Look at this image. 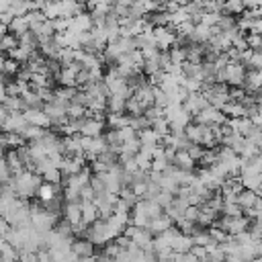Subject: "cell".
Listing matches in <instances>:
<instances>
[{
	"label": "cell",
	"mask_w": 262,
	"mask_h": 262,
	"mask_svg": "<svg viewBox=\"0 0 262 262\" xmlns=\"http://www.w3.org/2000/svg\"><path fill=\"white\" fill-rule=\"evenodd\" d=\"M172 164H174L176 168H180V170H188V172H194V170H196V162L188 156L186 149H178V151L174 154Z\"/></svg>",
	"instance_id": "7c38bea8"
},
{
	"label": "cell",
	"mask_w": 262,
	"mask_h": 262,
	"mask_svg": "<svg viewBox=\"0 0 262 262\" xmlns=\"http://www.w3.org/2000/svg\"><path fill=\"white\" fill-rule=\"evenodd\" d=\"M258 147H260V154H262V141H260V145H258Z\"/></svg>",
	"instance_id": "f35d334b"
},
{
	"label": "cell",
	"mask_w": 262,
	"mask_h": 262,
	"mask_svg": "<svg viewBox=\"0 0 262 262\" xmlns=\"http://www.w3.org/2000/svg\"><path fill=\"white\" fill-rule=\"evenodd\" d=\"M6 98V84H4V78L0 80V102Z\"/></svg>",
	"instance_id": "d590c367"
},
{
	"label": "cell",
	"mask_w": 262,
	"mask_h": 262,
	"mask_svg": "<svg viewBox=\"0 0 262 262\" xmlns=\"http://www.w3.org/2000/svg\"><path fill=\"white\" fill-rule=\"evenodd\" d=\"M260 196L254 192V190H248V188H242L239 192H237V199H235V203L242 207V209H248V207H254L256 205V201H258Z\"/></svg>",
	"instance_id": "44dd1931"
},
{
	"label": "cell",
	"mask_w": 262,
	"mask_h": 262,
	"mask_svg": "<svg viewBox=\"0 0 262 262\" xmlns=\"http://www.w3.org/2000/svg\"><path fill=\"white\" fill-rule=\"evenodd\" d=\"M84 117H86V106L76 104V102H70V104H68V119H70V121L84 119Z\"/></svg>",
	"instance_id": "484cf974"
},
{
	"label": "cell",
	"mask_w": 262,
	"mask_h": 262,
	"mask_svg": "<svg viewBox=\"0 0 262 262\" xmlns=\"http://www.w3.org/2000/svg\"><path fill=\"white\" fill-rule=\"evenodd\" d=\"M80 121V135L84 137H98L104 133V119H96V117H84V119H78Z\"/></svg>",
	"instance_id": "5b68a950"
},
{
	"label": "cell",
	"mask_w": 262,
	"mask_h": 262,
	"mask_svg": "<svg viewBox=\"0 0 262 262\" xmlns=\"http://www.w3.org/2000/svg\"><path fill=\"white\" fill-rule=\"evenodd\" d=\"M4 160H6V164H8L10 176H16V174H20L23 170H27V166H25L23 158L16 154V149H8V151L4 154Z\"/></svg>",
	"instance_id": "8fae6325"
},
{
	"label": "cell",
	"mask_w": 262,
	"mask_h": 262,
	"mask_svg": "<svg viewBox=\"0 0 262 262\" xmlns=\"http://www.w3.org/2000/svg\"><path fill=\"white\" fill-rule=\"evenodd\" d=\"M160 137H164V135H168L170 133V123L166 121V117H160V119H156V121H151V125H149Z\"/></svg>",
	"instance_id": "4316f807"
},
{
	"label": "cell",
	"mask_w": 262,
	"mask_h": 262,
	"mask_svg": "<svg viewBox=\"0 0 262 262\" xmlns=\"http://www.w3.org/2000/svg\"><path fill=\"white\" fill-rule=\"evenodd\" d=\"M154 39H156V47L160 51H168L176 43V29L172 25L154 27Z\"/></svg>",
	"instance_id": "3957f363"
},
{
	"label": "cell",
	"mask_w": 262,
	"mask_h": 262,
	"mask_svg": "<svg viewBox=\"0 0 262 262\" xmlns=\"http://www.w3.org/2000/svg\"><path fill=\"white\" fill-rule=\"evenodd\" d=\"M84 237H88L94 246H104L106 242H111V239H115V235L111 233V229H108V225H106V221L104 219H96L94 223H90L88 225V229H86V235Z\"/></svg>",
	"instance_id": "7a4b0ae2"
},
{
	"label": "cell",
	"mask_w": 262,
	"mask_h": 262,
	"mask_svg": "<svg viewBox=\"0 0 262 262\" xmlns=\"http://www.w3.org/2000/svg\"><path fill=\"white\" fill-rule=\"evenodd\" d=\"M27 125V119L23 113H8L6 119L2 121L0 129L2 133H20V129Z\"/></svg>",
	"instance_id": "8992f818"
},
{
	"label": "cell",
	"mask_w": 262,
	"mask_h": 262,
	"mask_svg": "<svg viewBox=\"0 0 262 262\" xmlns=\"http://www.w3.org/2000/svg\"><path fill=\"white\" fill-rule=\"evenodd\" d=\"M227 121V117L219 111V108H215V106H211V104H207L205 108H201L196 115H194V123H201V125H223Z\"/></svg>",
	"instance_id": "277c9868"
},
{
	"label": "cell",
	"mask_w": 262,
	"mask_h": 262,
	"mask_svg": "<svg viewBox=\"0 0 262 262\" xmlns=\"http://www.w3.org/2000/svg\"><path fill=\"white\" fill-rule=\"evenodd\" d=\"M6 115H8V108L4 106V102H0V125H2V121L6 119Z\"/></svg>",
	"instance_id": "8d00e7d4"
},
{
	"label": "cell",
	"mask_w": 262,
	"mask_h": 262,
	"mask_svg": "<svg viewBox=\"0 0 262 262\" xmlns=\"http://www.w3.org/2000/svg\"><path fill=\"white\" fill-rule=\"evenodd\" d=\"M72 252H74L78 258H82V256H94V244H92L88 237H78V239H74V244H72Z\"/></svg>",
	"instance_id": "9a60e30c"
},
{
	"label": "cell",
	"mask_w": 262,
	"mask_h": 262,
	"mask_svg": "<svg viewBox=\"0 0 262 262\" xmlns=\"http://www.w3.org/2000/svg\"><path fill=\"white\" fill-rule=\"evenodd\" d=\"M172 199H174V194H172V192H168V190H160V192L154 196V201H156L162 209H166V207L172 203Z\"/></svg>",
	"instance_id": "f546056e"
},
{
	"label": "cell",
	"mask_w": 262,
	"mask_h": 262,
	"mask_svg": "<svg viewBox=\"0 0 262 262\" xmlns=\"http://www.w3.org/2000/svg\"><path fill=\"white\" fill-rule=\"evenodd\" d=\"M61 192H63V186H61V184L41 182V186L37 188V194H35V196H39V201H41V203H47V201H51V199L59 196Z\"/></svg>",
	"instance_id": "9c48e42d"
},
{
	"label": "cell",
	"mask_w": 262,
	"mask_h": 262,
	"mask_svg": "<svg viewBox=\"0 0 262 262\" xmlns=\"http://www.w3.org/2000/svg\"><path fill=\"white\" fill-rule=\"evenodd\" d=\"M125 98L119 94H108L106 96V113H125Z\"/></svg>",
	"instance_id": "7402d4cb"
},
{
	"label": "cell",
	"mask_w": 262,
	"mask_h": 262,
	"mask_svg": "<svg viewBox=\"0 0 262 262\" xmlns=\"http://www.w3.org/2000/svg\"><path fill=\"white\" fill-rule=\"evenodd\" d=\"M41 180L43 182H51V184H61L63 182V174L57 166H49L43 174H41Z\"/></svg>",
	"instance_id": "603a6c76"
},
{
	"label": "cell",
	"mask_w": 262,
	"mask_h": 262,
	"mask_svg": "<svg viewBox=\"0 0 262 262\" xmlns=\"http://www.w3.org/2000/svg\"><path fill=\"white\" fill-rule=\"evenodd\" d=\"M170 248H172V252H188V250L192 248V237L178 231V233L170 239Z\"/></svg>",
	"instance_id": "2e32d148"
},
{
	"label": "cell",
	"mask_w": 262,
	"mask_h": 262,
	"mask_svg": "<svg viewBox=\"0 0 262 262\" xmlns=\"http://www.w3.org/2000/svg\"><path fill=\"white\" fill-rule=\"evenodd\" d=\"M182 217H184L186 221H192V223H196V219H199V205H188V207L184 209Z\"/></svg>",
	"instance_id": "1f68e13d"
},
{
	"label": "cell",
	"mask_w": 262,
	"mask_h": 262,
	"mask_svg": "<svg viewBox=\"0 0 262 262\" xmlns=\"http://www.w3.org/2000/svg\"><path fill=\"white\" fill-rule=\"evenodd\" d=\"M207 104H209V102H207V98H205L201 92H190V94H188V98L182 102L184 111H186V113H190L192 117H194L201 108H205Z\"/></svg>",
	"instance_id": "ba28073f"
},
{
	"label": "cell",
	"mask_w": 262,
	"mask_h": 262,
	"mask_svg": "<svg viewBox=\"0 0 262 262\" xmlns=\"http://www.w3.org/2000/svg\"><path fill=\"white\" fill-rule=\"evenodd\" d=\"M172 262H199V260H196V256L188 250V252H176Z\"/></svg>",
	"instance_id": "d6a6232c"
},
{
	"label": "cell",
	"mask_w": 262,
	"mask_h": 262,
	"mask_svg": "<svg viewBox=\"0 0 262 262\" xmlns=\"http://www.w3.org/2000/svg\"><path fill=\"white\" fill-rule=\"evenodd\" d=\"M76 76H78V72L68 63V66H61V72H59L57 80H59L61 86H76V88H78V84H76Z\"/></svg>",
	"instance_id": "ffe728a7"
},
{
	"label": "cell",
	"mask_w": 262,
	"mask_h": 262,
	"mask_svg": "<svg viewBox=\"0 0 262 262\" xmlns=\"http://www.w3.org/2000/svg\"><path fill=\"white\" fill-rule=\"evenodd\" d=\"M246 43L250 49H260L262 47V35L258 33H246Z\"/></svg>",
	"instance_id": "4dcf8cb0"
},
{
	"label": "cell",
	"mask_w": 262,
	"mask_h": 262,
	"mask_svg": "<svg viewBox=\"0 0 262 262\" xmlns=\"http://www.w3.org/2000/svg\"><path fill=\"white\" fill-rule=\"evenodd\" d=\"M186 151H188V156L194 160V162H199V158L203 156V151H205V147L203 145H199V143H190L188 147H186Z\"/></svg>",
	"instance_id": "836d02e7"
},
{
	"label": "cell",
	"mask_w": 262,
	"mask_h": 262,
	"mask_svg": "<svg viewBox=\"0 0 262 262\" xmlns=\"http://www.w3.org/2000/svg\"><path fill=\"white\" fill-rule=\"evenodd\" d=\"M80 209H82V221L84 223H94L98 219V209L92 201H80Z\"/></svg>",
	"instance_id": "e0dca14e"
},
{
	"label": "cell",
	"mask_w": 262,
	"mask_h": 262,
	"mask_svg": "<svg viewBox=\"0 0 262 262\" xmlns=\"http://www.w3.org/2000/svg\"><path fill=\"white\" fill-rule=\"evenodd\" d=\"M2 102H4V106L8 108V113H23V111L27 108L20 96H6Z\"/></svg>",
	"instance_id": "cb8c5ba5"
},
{
	"label": "cell",
	"mask_w": 262,
	"mask_h": 262,
	"mask_svg": "<svg viewBox=\"0 0 262 262\" xmlns=\"http://www.w3.org/2000/svg\"><path fill=\"white\" fill-rule=\"evenodd\" d=\"M18 45V37L16 35H12V33H6L2 39H0V51H10V49H14Z\"/></svg>",
	"instance_id": "83f0119b"
},
{
	"label": "cell",
	"mask_w": 262,
	"mask_h": 262,
	"mask_svg": "<svg viewBox=\"0 0 262 262\" xmlns=\"http://www.w3.org/2000/svg\"><path fill=\"white\" fill-rule=\"evenodd\" d=\"M23 115H25L27 123L39 125V127H43V129H49V127H51V121H49V117H47V113H45L43 108H25Z\"/></svg>",
	"instance_id": "52a82bcc"
},
{
	"label": "cell",
	"mask_w": 262,
	"mask_h": 262,
	"mask_svg": "<svg viewBox=\"0 0 262 262\" xmlns=\"http://www.w3.org/2000/svg\"><path fill=\"white\" fill-rule=\"evenodd\" d=\"M61 217H63L70 225L82 221V209H80V203H63V207H61Z\"/></svg>",
	"instance_id": "4fadbf2b"
},
{
	"label": "cell",
	"mask_w": 262,
	"mask_h": 262,
	"mask_svg": "<svg viewBox=\"0 0 262 262\" xmlns=\"http://www.w3.org/2000/svg\"><path fill=\"white\" fill-rule=\"evenodd\" d=\"M78 262H96V254L94 256H82V258H78Z\"/></svg>",
	"instance_id": "74e56055"
},
{
	"label": "cell",
	"mask_w": 262,
	"mask_h": 262,
	"mask_svg": "<svg viewBox=\"0 0 262 262\" xmlns=\"http://www.w3.org/2000/svg\"><path fill=\"white\" fill-rule=\"evenodd\" d=\"M45 133V129L43 127H39V125H33V123H27L23 129H20V137L29 143V141H37V139H41V135Z\"/></svg>",
	"instance_id": "ac0fdd59"
},
{
	"label": "cell",
	"mask_w": 262,
	"mask_h": 262,
	"mask_svg": "<svg viewBox=\"0 0 262 262\" xmlns=\"http://www.w3.org/2000/svg\"><path fill=\"white\" fill-rule=\"evenodd\" d=\"M174 225V221L166 215V213H162V215H158V217H154V219H149V223H147V229L154 233V235H158V233H162V231H166L168 227H172Z\"/></svg>",
	"instance_id": "5bb4252c"
},
{
	"label": "cell",
	"mask_w": 262,
	"mask_h": 262,
	"mask_svg": "<svg viewBox=\"0 0 262 262\" xmlns=\"http://www.w3.org/2000/svg\"><path fill=\"white\" fill-rule=\"evenodd\" d=\"M41 176L37 174V172H33V170H23L20 174H16V176H10V180L6 182L14 192H16V196L18 199H33L35 194H37V188L41 186Z\"/></svg>",
	"instance_id": "6da1fadb"
},
{
	"label": "cell",
	"mask_w": 262,
	"mask_h": 262,
	"mask_svg": "<svg viewBox=\"0 0 262 262\" xmlns=\"http://www.w3.org/2000/svg\"><path fill=\"white\" fill-rule=\"evenodd\" d=\"M18 70H20V66H18L16 59H12V57L4 59V63H2V76H6V78H14V76L18 74Z\"/></svg>",
	"instance_id": "d4e9b609"
},
{
	"label": "cell",
	"mask_w": 262,
	"mask_h": 262,
	"mask_svg": "<svg viewBox=\"0 0 262 262\" xmlns=\"http://www.w3.org/2000/svg\"><path fill=\"white\" fill-rule=\"evenodd\" d=\"M221 215H227V217H239V215H244V209H242L237 203H223V207H221Z\"/></svg>",
	"instance_id": "f1b7e54d"
},
{
	"label": "cell",
	"mask_w": 262,
	"mask_h": 262,
	"mask_svg": "<svg viewBox=\"0 0 262 262\" xmlns=\"http://www.w3.org/2000/svg\"><path fill=\"white\" fill-rule=\"evenodd\" d=\"M131 242L141 248V250H151V242H154V233L147 229V227H135L133 235H131Z\"/></svg>",
	"instance_id": "30bf717a"
},
{
	"label": "cell",
	"mask_w": 262,
	"mask_h": 262,
	"mask_svg": "<svg viewBox=\"0 0 262 262\" xmlns=\"http://www.w3.org/2000/svg\"><path fill=\"white\" fill-rule=\"evenodd\" d=\"M8 33H12V35H16V37H20L23 33H27L31 27H29V20L25 18V14L23 16H14L10 23H8Z\"/></svg>",
	"instance_id": "d6986e66"
},
{
	"label": "cell",
	"mask_w": 262,
	"mask_h": 262,
	"mask_svg": "<svg viewBox=\"0 0 262 262\" xmlns=\"http://www.w3.org/2000/svg\"><path fill=\"white\" fill-rule=\"evenodd\" d=\"M8 180H10V170L4 156H0V182H8Z\"/></svg>",
	"instance_id": "e575fe53"
}]
</instances>
